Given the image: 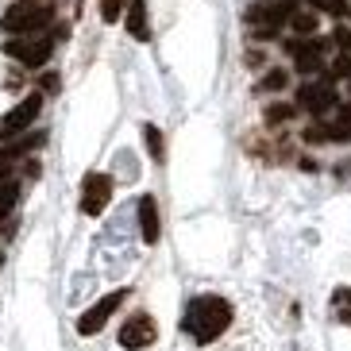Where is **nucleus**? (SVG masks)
<instances>
[{
	"label": "nucleus",
	"instance_id": "1",
	"mask_svg": "<svg viewBox=\"0 0 351 351\" xmlns=\"http://www.w3.org/2000/svg\"><path fill=\"white\" fill-rule=\"evenodd\" d=\"M232 324V305L217 293H201L186 305V320H182V328L193 336L197 343H213L220 340Z\"/></svg>",
	"mask_w": 351,
	"mask_h": 351
},
{
	"label": "nucleus",
	"instance_id": "2",
	"mask_svg": "<svg viewBox=\"0 0 351 351\" xmlns=\"http://www.w3.org/2000/svg\"><path fill=\"white\" fill-rule=\"evenodd\" d=\"M54 20V8L47 4V0H16L8 12H4V32L8 35H35L43 32L47 23Z\"/></svg>",
	"mask_w": 351,
	"mask_h": 351
},
{
	"label": "nucleus",
	"instance_id": "3",
	"mask_svg": "<svg viewBox=\"0 0 351 351\" xmlns=\"http://www.w3.org/2000/svg\"><path fill=\"white\" fill-rule=\"evenodd\" d=\"M4 54L35 70V66H43L54 54V39L51 35H16V39L4 43Z\"/></svg>",
	"mask_w": 351,
	"mask_h": 351
},
{
	"label": "nucleus",
	"instance_id": "4",
	"mask_svg": "<svg viewBox=\"0 0 351 351\" xmlns=\"http://www.w3.org/2000/svg\"><path fill=\"white\" fill-rule=\"evenodd\" d=\"M298 104L313 116H324L332 108H340V93H336V82L324 77V82H305L298 89Z\"/></svg>",
	"mask_w": 351,
	"mask_h": 351
},
{
	"label": "nucleus",
	"instance_id": "5",
	"mask_svg": "<svg viewBox=\"0 0 351 351\" xmlns=\"http://www.w3.org/2000/svg\"><path fill=\"white\" fill-rule=\"evenodd\" d=\"M286 51L293 54V66H298V73H305V77H313V73H320L324 70V51H328V43L324 39H293V43H286Z\"/></svg>",
	"mask_w": 351,
	"mask_h": 351
},
{
	"label": "nucleus",
	"instance_id": "6",
	"mask_svg": "<svg viewBox=\"0 0 351 351\" xmlns=\"http://www.w3.org/2000/svg\"><path fill=\"white\" fill-rule=\"evenodd\" d=\"M124 298H128V289H112V293H104L93 309L82 313V320H77V332H82V336H97V332H101L108 320H112V313L124 305Z\"/></svg>",
	"mask_w": 351,
	"mask_h": 351
},
{
	"label": "nucleus",
	"instance_id": "7",
	"mask_svg": "<svg viewBox=\"0 0 351 351\" xmlns=\"http://www.w3.org/2000/svg\"><path fill=\"white\" fill-rule=\"evenodd\" d=\"M39 108H43V97L39 93H32V97H23L16 108H12L4 120H0V139H16V135H23L27 128L35 124V116H39Z\"/></svg>",
	"mask_w": 351,
	"mask_h": 351
},
{
	"label": "nucleus",
	"instance_id": "8",
	"mask_svg": "<svg viewBox=\"0 0 351 351\" xmlns=\"http://www.w3.org/2000/svg\"><path fill=\"white\" fill-rule=\"evenodd\" d=\"M155 340H158V328L147 313H135V317H128L120 324V348H128V351H143Z\"/></svg>",
	"mask_w": 351,
	"mask_h": 351
},
{
	"label": "nucleus",
	"instance_id": "9",
	"mask_svg": "<svg viewBox=\"0 0 351 351\" xmlns=\"http://www.w3.org/2000/svg\"><path fill=\"white\" fill-rule=\"evenodd\" d=\"M112 201V178L108 174H85L82 182V213L85 217H101Z\"/></svg>",
	"mask_w": 351,
	"mask_h": 351
},
{
	"label": "nucleus",
	"instance_id": "10",
	"mask_svg": "<svg viewBox=\"0 0 351 351\" xmlns=\"http://www.w3.org/2000/svg\"><path fill=\"white\" fill-rule=\"evenodd\" d=\"M139 232H143V243H158V236H162V224H158V201L151 193L139 197Z\"/></svg>",
	"mask_w": 351,
	"mask_h": 351
},
{
	"label": "nucleus",
	"instance_id": "11",
	"mask_svg": "<svg viewBox=\"0 0 351 351\" xmlns=\"http://www.w3.org/2000/svg\"><path fill=\"white\" fill-rule=\"evenodd\" d=\"M128 35L139 43L151 39V20H147V0H132L128 4Z\"/></svg>",
	"mask_w": 351,
	"mask_h": 351
},
{
	"label": "nucleus",
	"instance_id": "12",
	"mask_svg": "<svg viewBox=\"0 0 351 351\" xmlns=\"http://www.w3.org/2000/svg\"><path fill=\"white\" fill-rule=\"evenodd\" d=\"M328 143H351V104H340L328 124Z\"/></svg>",
	"mask_w": 351,
	"mask_h": 351
},
{
	"label": "nucleus",
	"instance_id": "13",
	"mask_svg": "<svg viewBox=\"0 0 351 351\" xmlns=\"http://www.w3.org/2000/svg\"><path fill=\"white\" fill-rule=\"evenodd\" d=\"M289 27H293L301 39H309V35H317L320 16H317V12H293V16H289Z\"/></svg>",
	"mask_w": 351,
	"mask_h": 351
},
{
	"label": "nucleus",
	"instance_id": "14",
	"mask_svg": "<svg viewBox=\"0 0 351 351\" xmlns=\"http://www.w3.org/2000/svg\"><path fill=\"white\" fill-rule=\"evenodd\" d=\"M332 313H336L340 324H348V328H351V286H340L336 293H332Z\"/></svg>",
	"mask_w": 351,
	"mask_h": 351
},
{
	"label": "nucleus",
	"instance_id": "15",
	"mask_svg": "<svg viewBox=\"0 0 351 351\" xmlns=\"http://www.w3.org/2000/svg\"><path fill=\"white\" fill-rule=\"evenodd\" d=\"M143 143H147V151H151V158H155V162H162V158H166L162 132H158L155 124H143Z\"/></svg>",
	"mask_w": 351,
	"mask_h": 351
},
{
	"label": "nucleus",
	"instance_id": "16",
	"mask_svg": "<svg viewBox=\"0 0 351 351\" xmlns=\"http://www.w3.org/2000/svg\"><path fill=\"white\" fill-rule=\"evenodd\" d=\"M313 12H320V16H336V20H343L348 16V0H309Z\"/></svg>",
	"mask_w": 351,
	"mask_h": 351
},
{
	"label": "nucleus",
	"instance_id": "17",
	"mask_svg": "<svg viewBox=\"0 0 351 351\" xmlns=\"http://www.w3.org/2000/svg\"><path fill=\"white\" fill-rule=\"evenodd\" d=\"M128 4H132V0H101V20L104 23H116L120 16H124Z\"/></svg>",
	"mask_w": 351,
	"mask_h": 351
},
{
	"label": "nucleus",
	"instance_id": "18",
	"mask_svg": "<svg viewBox=\"0 0 351 351\" xmlns=\"http://www.w3.org/2000/svg\"><path fill=\"white\" fill-rule=\"evenodd\" d=\"M286 120H293V108H289V104H270V108H267V124L270 128L286 124Z\"/></svg>",
	"mask_w": 351,
	"mask_h": 351
},
{
	"label": "nucleus",
	"instance_id": "19",
	"mask_svg": "<svg viewBox=\"0 0 351 351\" xmlns=\"http://www.w3.org/2000/svg\"><path fill=\"white\" fill-rule=\"evenodd\" d=\"M328 77L336 82V77H351V54H336V62H332V70H328Z\"/></svg>",
	"mask_w": 351,
	"mask_h": 351
},
{
	"label": "nucleus",
	"instance_id": "20",
	"mask_svg": "<svg viewBox=\"0 0 351 351\" xmlns=\"http://www.w3.org/2000/svg\"><path fill=\"white\" fill-rule=\"evenodd\" d=\"M263 89H267V93H278V89H286V70H270L267 77H263Z\"/></svg>",
	"mask_w": 351,
	"mask_h": 351
},
{
	"label": "nucleus",
	"instance_id": "21",
	"mask_svg": "<svg viewBox=\"0 0 351 351\" xmlns=\"http://www.w3.org/2000/svg\"><path fill=\"white\" fill-rule=\"evenodd\" d=\"M332 43H336V47H340L343 54H351V27H336V32H332Z\"/></svg>",
	"mask_w": 351,
	"mask_h": 351
},
{
	"label": "nucleus",
	"instance_id": "22",
	"mask_svg": "<svg viewBox=\"0 0 351 351\" xmlns=\"http://www.w3.org/2000/svg\"><path fill=\"white\" fill-rule=\"evenodd\" d=\"M305 143H328V128H320V124H313V128H305V135H301Z\"/></svg>",
	"mask_w": 351,
	"mask_h": 351
},
{
	"label": "nucleus",
	"instance_id": "23",
	"mask_svg": "<svg viewBox=\"0 0 351 351\" xmlns=\"http://www.w3.org/2000/svg\"><path fill=\"white\" fill-rule=\"evenodd\" d=\"M43 89L54 93V89H58V73H43Z\"/></svg>",
	"mask_w": 351,
	"mask_h": 351
},
{
	"label": "nucleus",
	"instance_id": "24",
	"mask_svg": "<svg viewBox=\"0 0 351 351\" xmlns=\"http://www.w3.org/2000/svg\"><path fill=\"white\" fill-rule=\"evenodd\" d=\"M0 263H4V255H0Z\"/></svg>",
	"mask_w": 351,
	"mask_h": 351
},
{
	"label": "nucleus",
	"instance_id": "25",
	"mask_svg": "<svg viewBox=\"0 0 351 351\" xmlns=\"http://www.w3.org/2000/svg\"><path fill=\"white\" fill-rule=\"evenodd\" d=\"M348 16H351V12H348Z\"/></svg>",
	"mask_w": 351,
	"mask_h": 351
}]
</instances>
